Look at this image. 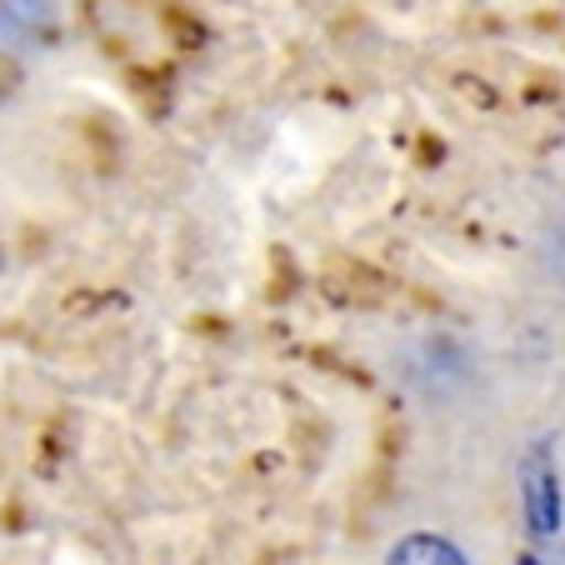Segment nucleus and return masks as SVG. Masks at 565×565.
<instances>
[{"instance_id": "f257e3e1", "label": "nucleus", "mask_w": 565, "mask_h": 565, "mask_svg": "<svg viewBox=\"0 0 565 565\" xmlns=\"http://www.w3.org/2000/svg\"><path fill=\"white\" fill-rule=\"evenodd\" d=\"M515 486H521V515H525V531L535 541H551L561 531L565 511H561V476H555V456L545 440H535L525 450L521 470H515Z\"/></svg>"}, {"instance_id": "f03ea898", "label": "nucleus", "mask_w": 565, "mask_h": 565, "mask_svg": "<svg viewBox=\"0 0 565 565\" xmlns=\"http://www.w3.org/2000/svg\"><path fill=\"white\" fill-rule=\"evenodd\" d=\"M385 565H470V561H466V551H460L456 541H446V535L416 531V535H406V541L391 545Z\"/></svg>"}, {"instance_id": "7ed1b4c3", "label": "nucleus", "mask_w": 565, "mask_h": 565, "mask_svg": "<svg viewBox=\"0 0 565 565\" xmlns=\"http://www.w3.org/2000/svg\"><path fill=\"white\" fill-rule=\"evenodd\" d=\"M45 25H51V6L45 0H0V45L31 41Z\"/></svg>"}, {"instance_id": "20e7f679", "label": "nucleus", "mask_w": 565, "mask_h": 565, "mask_svg": "<svg viewBox=\"0 0 565 565\" xmlns=\"http://www.w3.org/2000/svg\"><path fill=\"white\" fill-rule=\"evenodd\" d=\"M541 256H545V266H551V276H555V280H565V215H561V221L545 225Z\"/></svg>"}, {"instance_id": "39448f33", "label": "nucleus", "mask_w": 565, "mask_h": 565, "mask_svg": "<svg viewBox=\"0 0 565 565\" xmlns=\"http://www.w3.org/2000/svg\"><path fill=\"white\" fill-rule=\"evenodd\" d=\"M515 565H541V561H535V555H521V561H515Z\"/></svg>"}]
</instances>
